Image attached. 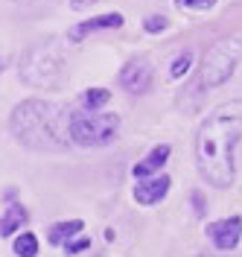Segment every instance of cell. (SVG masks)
<instances>
[{"label":"cell","mask_w":242,"mask_h":257,"mask_svg":"<svg viewBox=\"0 0 242 257\" xmlns=\"http://www.w3.org/2000/svg\"><path fill=\"white\" fill-rule=\"evenodd\" d=\"M239 53H242L239 38H222V41H216V44L204 53L201 67H198L201 85H204V88H219V85H225V82L233 76L236 64H239Z\"/></svg>","instance_id":"5b68a950"},{"label":"cell","mask_w":242,"mask_h":257,"mask_svg":"<svg viewBox=\"0 0 242 257\" xmlns=\"http://www.w3.org/2000/svg\"><path fill=\"white\" fill-rule=\"evenodd\" d=\"M169 155H172V149H169V144L155 146V149H152V152H149V155H146L143 161H137V164H134L131 176L137 178V181H140V178H149L152 173H158V170H161L163 164L169 161Z\"/></svg>","instance_id":"30bf717a"},{"label":"cell","mask_w":242,"mask_h":257,"mask_svg":"<svg viewBox=\"0 0 242 257\" xmlns=\"http://www.w3.org/2000/svg\"><path fill=\"white\" fill-rule=\"evenodd\" d=\"M178 9H190V12H204V9H213L216 0H175Z\"/></svg>","instance_id":"2e32d148"},{"label":"cell","mask_w":242,"mask_h":257,"mask_svg":"<svg viewBox=\"0 0 242 257\" xmlns=\"http://www.w3.org/2000/svg\"><path fill=\"white\" fill-rule=\"evenodd\" d=\"M152 85V64L149 59H131L120 70V88L129 94H146Z\"/></svg>","instance_id":"8992f818"},{"label":"cell","mask_w":242,"mask_h":257,"mask_svg":"<svg viewBox=\"0 0 242 257\" xmlns=\"http://www.w3.org/2000/svg\"><path fill=\"white\" fill-rule=\"evenodd\" d=\"M67 117H70V108L65 105H53L47 99H24L9 117V132L27 149L59 152L70 146Z\"/></svg>","instance_id":"7a4b0ae2"},{"label":"cell","mask_w":242,"mask_h":257,"mask_svg":"<svg viewBox=\"0 0 242 257\" xmlns=\"http://www.w3.org/2000/svg\"><path fill=\"white\" fill-rule=\"evenodd\" d=\"M21 79L33 88H62L67 79V56L59 41L44 38L21 56Z\"/></svg>","instance_id":"3957f363"},{"label":"cell","mask_w":242,"mask_h":257,"mask_svg":"<svg viewBox=\"0 0 242 257\" xmlns=\"http://www.w3.org/2000/svg\"><path fill=\"white\" fill-rule=\"evenodd\" d=\"M94 3H97V0H70V6H73L76 12H85V9H88V6H94Z\"/></svg>","instance_id":"ffe728a7"},{"label":"cell","mask_w":242,"mask_h":257,"mask_svg":"<svg viewBox=\"0 0 242 257\" xmlns=\"http://www.w3.org/2000/svg\"><path fill=\"white\" fill-rule=\"evenodd\" d=\"M193 205H195V213L201 216V213H204V196H201V193H198V190L193 193Z\"/></svg>","instance_id":"d6986e66"},{"label":"cell","mask_w":242,"mask_h":257,"mask_svg":"<svg viewBox=\"0 0 242 257\" xmlns=\"http://www.w3.org/2000/svg\"><path fill=\"white\" fill-rule=\"evenodd\" d=\"M62 245H65L67 254H79V251H85V248H88L91 242H88V237H82V240H76V242H73V240H65Z\"/></svg>","instance_id":"ac0fdd59"},{"label":"cell","mask_w":242,"mask_h":257,"mask_svg":"<svg viewBox=\"0 0 242 257\" xmlns=\"http://www.w3.org/2000/svg\"><path fill=\"white\" fill-rule=\"evenodd\" d=\"M82 228H85V222H82V219H70V222L53 225V228L47 231V237H50V242H53V245H62V242L70 240L73 234H79Z\"/></svg>","instance_id":"7c38bea8"},{"label":"cell","mask_w":242,"mask_h":257,"mask_svg":"<svg viewBox=\"0 0 242 257\" xmlns=\"http://www.w3.org/2000/svg\"><path fill=\"white\" fill-rule=\"evenodd\" d=\"M108 99H111V94H108L105 88H91V91L82 94V105H85L88 111H97V108H102Z\"/></svg>","instance_id":"5bb4252c"},{"label":"cell","mask_w":242,"mask_h":257,"mask_svg":"<svg viewBox=\"0 0 242 257\" xmlns=\"http://www.w3.org/2000/svg\"><path fill=\"white\" fill-rule=\"evenodd\" d=\"M67 132L70 144L79 146H105L120 135V117L111 111H88V108H73L67 117Z\"/></svg>","instance_id":"277c9868"},{"label":"cell","mask_w":242,"mask_h":257,"mask_svg":"<svg viewBox=\"0 0 242 257\" xmlns=\"http://www.w3.org/2000/svg\"><path fill=\"white\" fill-rule=\"evenodd\" d=\"M172 187V178L169 176H158V178H140L134 184V202L137 205H158L163 196Z\"/></svg>","instance_id":"52a82bcc"},{"label":"cell","mask_w":242,"mask_h":257,"mask_svg":"<svg viewBox=\"0 0 242 257\" xmlns=\"http://www.w3.org/2000/svg\"><path fill=\"white\" fill-rule=\"evenodd\" d=\"M190 64H193V53H190V50H184L175 62H172V67H169V76H172V79H181V76L190 70Z\"/></svg>","instance_id":"9a60e30c"},{"label":"cell","mask_w":242,"mask_h":257,"mask_svg":"<svg viewBox=\"0 0 242 257\" xmlns=\"http://www.w3.org/2000/svg\"><path fill=\"white\" fill-rule=\"evenodd\" d=\"M239 155V102H227L210 114L195 135L198 173L213 187H230L236 181Z\"/></svg>","instance_id":"6da1fadb"},{"label":"cell","mask_w":242,"mask_h":257,"mask_svg":"<svg viewBox=\"0 0 242 257\" xmlns=\"http://www.w3.org/2000/svg\"><path fill=\"white\" fill-rule=\"evenodd\" d=\"M123 24H126V18L120 15V12H108V15L91 18V21H85V24H79V27L70 30V41L79 44L88 32H94V30H117V27H123Z\"/></svg>","instance_id":"9c48e42d"},{"label":"cell","mask_w":242,"mask_h":257,"mask_svg":"<svg viewBox=\"0 0 242 257\" xmlns=\"http://www.w3.org/2000/svg\"><path fill=\"white\" fill-rule=\"evenodd\" d=\"M3 67H6V62H0V73H3Z\"/></svg>","instance_id":"44dd1931"},{"label":"cell","mask_w":242,"mask_h":257,"mask_svg":"<svg viewBox=\"0 0 242 257\" xmlns=\"http://www.w3.org/2000/svg\"><path fill=\"white\" fill-rule=\"evenodd\" d=\"M207 237L213 240V245L222 248V251L236 248V245H239V216H230V219L207 225Z\"/></svg>","instance_id":"ba28073f"},{"label":"cell","mask_w":242,"mask_h":257,"mask_svg":"<svg viewBox=\"0 0 242 257\" xmlns=\"http://www.w3.org/2000/svg\"><path fill=\"white\" fill-rule=\"evenodd\" d=\"M12 251H15L18 257H35L38 254V237H35L33 231L21 234V237L15 240V245H12Z\"/></svg>","instance_id":"4fadbf2b"},{"label":"cell","mask_w":242,"mask_h":257,"mask_svg":"<svg viewBox=\"0 0 242 257\" xmlns=\"http://www.w3.org/2000/svg\"><path fill=\"white\" fill-rule=\"evenodd\" d=\"M143 30L146 32H163V30H166V15H149V18H143Z\"/></svg>","instance_id":"e0dca14e"},{"label":"cell","mask_w":242,"mask_h":257,"mask_svg":"<svg viewBox=\"0 0 242 257\" xmlns=\"http://www.w3.org/2000/svg\"><path fill=\"white\" fill-rule=\"evenodd\" d=\"M21 225H27V208L18 205V202H12L9 210L0 216V237H12Z\"/></svg>","instance_id":"8fae6325"}]
</instances>
